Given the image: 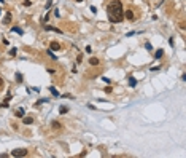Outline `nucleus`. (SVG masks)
Returning <instances> with one entry per match:
<instances>
[{"instance_id":"nucleus-1","label":"nucleus","mask_w":186,"mask_h":158,"mask_svg":"<svg viewBox=\"0 0 186 158\" xmlns=\"http://www.w3.org/2000/svg\"><path fill=\"white\" fill-rule=\"evenodd\" d=\"M107 16L111 24H118L124 19V8L119 0H111L107 7Z\"/></svg>"},{"instance_id":"nucleus-2","label":"nucleus","mask_w":186,"mask_h":158,"mask_svg":"<svg viewBox=\"0 0 186 158\" xmlns=\"http://www.w3.org/2000/svg\"><path fill=\"white\" fill-rule=\"evenodd\" d=\"M26 155H27L26 149H14L11 152V157H14V158H21V157H26Z\"/></svg>"},{"instance_id":"nucleus-3","label":"nucleus","mask_w":186,"mask_h":158,"mask_svg":"<svg viewBox=\"0 0 186 158\" xmlns=\"http://www.w3.org/2000/svg\"><path fill=\"white\" fill-rule=\"evenodd\" d=\"M50 50H53V51H61V43L56 42V40H53V42L50 43Z\"/></svg>"},{"instance_id":"nucleus-4","label":"nucleus","mask_w":186,"mask_h":158,"mask_svg":"<svg viewBox=\"0 0 186 158\" xmlns=\"http://www.w3.org/2000/svg\"><path fill=\"white\" fill-rule=\"evenodd\" d=\"M11 19H13V16H11V13H10V11H7V15H5L3 21H2V24H5V26H8V24L11 23Z\"/></svg>"},{"instance_id":"nucleus-5","label":"nucleus","mask_w":186,"mask_h":158,"mask_svg":"<svg viewBox=\"0 0 186 158\" xmlns=\"http://www.w3.org/2000/svg\"><path fill=\"white\" fill-rule=\"evenodd\" d=\"M124 18H126V19H129V21H134L135 15H134L132 10H126V11H124Z\"/></svg>"},{"instance_id":"nucleus-6","label":"nucleus","mask_w":186,"mask_h":158,"mask_svg":"<svg viewBox=\"0 0 186 158\" xmlns=\"http://www.w3.org/2000/svg\"><path fill=\"white\" fill-rule=\"evenodd\" d=\"M43 29H45V31H53V32H56V34H62L61 29H57V27H53V26H48V24H45V26H43Z\"/></svg>"},{"instance_id":"nucleus-7","label":"nucleus","mask_w":186,"mask_h":158,"mask_svg":"<svg viewBox=\"0 0 186 158\" xmlns=\"http://www.w3.org/2000/svg\"><path fill=\"white\" fill-rule=\"evenodd\" d=\"M14 80H16V83H22L24 75H22L21 72H16V73H14Z\"/></svg>"},{"instance_id":"nucleus-8","label":"nucleus","mask_w":186,"mask_h":158,"mask_svg":"<svg viewBox=\"0 0 186 158\" xmlns=\"http://www.w3.org/2000/svg\"><path fill=\"white\" fill-rule=\"evenodd\" d=\"M129 86L130 88H135L137 86V78L132 77V75H129Z\"/></svg>"},{"instance_id":"nucleus-9","label":"nucleus","mask_w":186,"mask_h":158,"mask_svg":"<svg viewBox=\"0 0 186 158\" xmlns=\"http://www.w3.org/2000/svg\"><path fill=\"white\" fill-rule=\"evenodd\" d=\"M10 31H11V32H16V34H19L21 37H22V34H24V31L21 29V27H18V26H13L11 29H10Z\"/></svg>"},{"instance_id":"nucleus-10","label":"nucleus","mask_w":186,"mask_h":158,"mask_svg":"<svg viewBox=\"0 0 186 158\" xmlns=\"http://www.w3.org/2000/svg\"><path fill=\"white\" fill-rule=\"evenodd\" d=\"M22 123L24 125H32L34 123V118H32V117H22Z\"/></svg>"},{"instance_id":"nucleus-11","label":"nucleus","mask_w":186,"mask_h":158,"mask_svg":"<svg viewBox=\"0 0 186 158\" xmlns=\"http://www.w3.org/2000/svg\"><path fill=\"white\" fill-rule=\"evenodd\" d=\"M162 56H164V50H162V48L156 50V53H154V58H156V59H161Z\"/></svg>"},{"instance_id":"nucleus-12","label":"nucleus","mask_w":186,"mask_h":158,"mask_svg":"<svg viewBox=\"0 0 186 158\" xmlns=\"http://www.w3.org/2000/svg\"><path fill=\"white\" fill-rule=\"evenodd\" d=\"M16 117H18V118H22L24 115H26V110H24V109H18V110H16V113H14Z\"/></svg>"},{"instance_id":"nucleus-13","label":"nucleus","mask_w":186,"mask_h":158,"mask_svg":"<svg viewBox=\"0 0 186 158\" xmlns=\"http://www.w3.org/2000/svg\"><path fill=\"white\" fill-rule=\"evenodd\" d=\"M48 89H50V93H51V94H53L54 97H57V96H61V94H59V91H57V89L54 88V86H50V88H48Z\"/></svg>"},{"instance_id":"nucleus-14","label":"nucleus","mask_w":186,"mask_h":158,"mask_svg":"<svg viewBox=\"0 0 186 158\" xmlns=\"http://www.w3.org/2000/svg\"><path fill=\"white\" fill-rule=\"evenodd\" d=\"M89 64H91V66H99L100 61L97 58H91V59H89Z\"/></svg>"},{"instance_id":"nucleus-15","label":"nucleus","mask_w":186,"mask_h":158,"mask_svg":"<svg viewBox=\"0 0 186 158\" xmlns=\"http://www.w3.org/2000/svg\"><path fill=\"white\" fill-rule=\"evenodd\" d=\"M51 126H53V128H54V129H61V128H62V125H61V123H59V121H56V120H54L53 123H51Z\"/></svg>"},{"instance_id":"nucleus-16","label":"nucleus","mask_w":186,"mask_h":158,"mask_svg":"<svg viewBox=\"0 0 186 158\" xmlns=\"http://www.w3.org/2000/svg\"><path fill=\"white\" fill-rule=\"evenodd\" d=\"M67 112H68L67 105H61V107H59V113H67Z\"/></svg>"},{"instance_id":"nucleus-17","label":"nucleus","mask_w":186,"mask_h":158,"mask_svg":"<svg viewBox=\"0 0 186 158\" xmlns=\"http://www.w3.org/2000/svg\"><path fill=\"white\" fill-rule=\"evenodd\" d=\"M46 53H48V56H50V58H53L54 61H56V59H57V58H56V54L53 53V50H50V48H48V50H46Z\"/></svg>"},{"instance_id":"nucleus-18","label":"nucleus","mask_w":186,"mask_h":158,"mask_svg":"<svg viewBox=\"0 0 186 158\" xmlns=\"http://www.w3.org/2000/svg\"><path fill=\"white\" fill-rule=\"evenodd\" d=\"M145 48H146V50H148V51H153V46H151V43H145Z\"/></svg>"},{"instance_id":"nucleus-19","label":"nucleus","mask_w":186,"mask_h":158,"mask_svg":"<svg viewBox=\"0 0 186 158\" xmlns=\"http://www.w3.org/2000/svg\"><path fill=\"white\" fill-rule=\"evenodd\" d=\"M61 97H65V99H73V96H72V94H68V93H65V94H62Z\"/></svg>"},{"instance_id":"nucleus-20","label":"nucleus","mask_w":186,"mask_h":158,"mask_svg":"<svg viewBox=\"0 0 186 158\" xmlns=\"http://www.w3.org/2000/svg\"><path fill=\"white\" fill-rule=\"evenodd\" d=\"M111 91H113V88H111V86H107V88H105V93H107V94H111Z\"/></svg>"},{"instance_id":"nucleus-21","label":"nucleus","mask_w":186,"mask_h":158,"mask_svg":"<svg viewBox=\"0 0 186 158\" xmlns=\"http://www.w3.org/2000/svg\"><path fill=\"white\" fill-rule=\"evenodd\" d=\"M51 7H53V0H48V2H46V10L51 8Z\"/></svg>"},{"instance_id":"nucleus-22","label":"nucleus","mask_w":186,"mask_h":158,"mask_svg":"<svg viewBox=\"0 0 186 158\" xmlns=\"http://www.w3.org/2000/svg\"><path fill=\"white\" fill-rule=\"evenodd\" d=\"M48 19H50V11L45 15V18H43V23H48Z\"/></svg>"},{"instance_id":"nucleus-23","label":"nucleus","mask_w":186,"mask_h":158,"mask_svg":"<svg viewBox=\"0 0 186 158\" xmlns=\"http://www.w3.org/2000/svg\"><path fill=\"white\" fill-rule=\"evenodd\" d=\"M81 61H83V54H78V56H76V62H81Z\"/></svg>"},{"instance_id":"nucleus-24","label":"nucleus","mask_w":186,"mask_h":158,"mask_svg":"<svg viewBox=\"0 0 186 158\" xmlns=\"http://www.w3.org/2000/svg\"><path fill=\"white\" fill-rule=\"evenodd\" d=\"M30 5H32L30 0H24V7H30Z\"/></svg>"},{"instance_id":"nucleus-25","label":"nucleus","mask_w":186,"mask_h":158,"mask_svg":"<svg viewBox=\"0 0 186 158\" xmlns=\"http://www.w3.org/2000/svg\"><path fill=\"white\" fill-rule=\"evenodd\" d=\"M16 54V48H11V50H10V56H14Z\"/></svg>"},{"instance_id":"nucleus-26","label":"nucleus","mask_w":186,"mask_h":158,"mask_svg":"<svg viewBox=\"0 0 186 158\" xmlns=\"http://www.w3.org/2000/svg\"><path fill=\"white\" fill-rule=\"evenodd\" d=\"M54 16H56V18H59V16H61V13H59V10H57V8L54 10Z\"/></svg>"},{"instance_id":"nucleus-27","label":"nucleus","mask_w":186,"mask_h":158,"mask_svg":"<svg viewBox=\"0 0 186 158\" xmlns=\"http://www.w3.org/2000/svg\"><path fill=\"white\" fill-rule=\"evenodd\" d=\"M91 11H92V13H94V15H95V13H97V8H95V7H94V5H92V7H91Z\"/></svg>"},{"instance_id":"nucleus-28","label":"nucleus","mask_w":186,"mask_h":158,"mask_svg":"<svg viewBox=\"0 0 186 158\" xmlns=\"http://www.w3.org/2000/svg\"><path fill=\"white\" fill-rule=\"evenodd\" d=\"M169 45L173 46V37H170V39H169Z\"/></svg>"},{"instance_id":"nucleus-29","label":"nucleus","mask_w":186,"mask_h":158,"mask_svg":"<svg viewBox=\"0 0 186 158\" xmlns=\"http://www.w3.org/2000/svg\"><path fill=\"white\" fill-rule=\"evenodd\" d=\"M91 51H92V48H91L89 45H87V46H86V53H91Z\"/></svg>"},{"instance_id":"nucleus-30","label":"nucleus","mask_w":186,"mask_h":158,"mask_svg":"<svg viewBox=\"0 0 186 158\" xmlns=\"http://www.w3.org/2000/svg\"><path fill=\"white\" fill-rule=\"evenodd\" d=\"M0 89H3V80L0 78Z\"/></svg>"},{"instance_id":"nucleus-31","label":"nucleus","mask_w":186,"mask_h":158,"mask_svg":"<svg viewBox=\"0 0 186 158\" xmlns=\"http://www.w3.org/2000/svg\"><path fill=\"white\" fill-rule=\"evenodd\" d=\"M75 2H76V3H81V2H83V0H75Z\"/></svg>"},{"instance_id":"nucleus-32","label":"nucleus","mask_w":186,"mask_h":158,"mask_svg":"<svg viewBox=\"0 0 186 158\" xmlns=\"http://www.w3.org/2000/svg\"><path fill=\"white\" fill-rule=\"evenodd\" d=\"M0 3H5V0H0Z\"/></svg>"},{"instance_id":"nucleus-33","label":"nucleus","mask_w":186,"mask_h":158,"mask_svg":"<svg viewBox=\"0 0 186 158\" xmlns=\"http://www.w3.org/2000/svg\"><path fill=\"white\" fill-rule=\"evenodd\" d=\"M2 11H3V10H2V8H0V15H2Z\"/></svg>"}]
</instances>
